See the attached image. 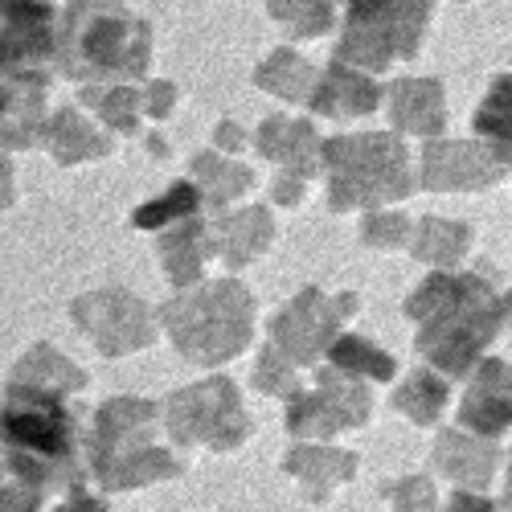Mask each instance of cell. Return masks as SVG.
Masks as SVG:
<instances>
[{
    "label": "cell",
    "instance_id": "obj_2",
    "mask_svg": "<svg viewBox=\"0 0 512 512\" xmlns=\"http://www.w3.org/2000/svg\"><path fill=\"white\" fill-rule=\"evenodd\" d=\"M54 9L46 0H0V70H21L50 54Z\"/></svg>",
    "mask_w": 512,
    "mask_h": 512
},
{
    "label": "cell",
    "instance_id": "obj_1",
    "mask_svg": "<svg viewBox=\"0 0 512 512\" xmlns=\"http://www.w3.org/2000/svg\"><path fill=\"white\" fill-rule=\"evenodd\" d=\"M132 33H144L132 17L115 5H95V0H78L66 21V37L70 50L78 58L95 62L99 70L107 66H127L140 70L144 66V50H132Z\"/></svg>",
    "mask_w": 512,
    "mask_h": 512
}]
</instances>
